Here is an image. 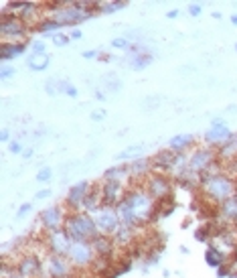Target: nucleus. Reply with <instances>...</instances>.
Instances as JSON below:
<instances>
[{
	"instance_id": "f257e3e1",
	"label": "nucleus",
	"mask_w": 237,
	"mask_h": 278,
	"mask_svg": "<svg viewBox=\"0 0 237 278\" xmlns=\"http://www.w3.org/2000/svg\"><path fill=\"white\" fill-rule=\"evenodd\" d=\"M199 181H201V191H203V195L211 203H215V205H221V203H225L237 195L235 179L229 173H223L219 169V162L215 166H211L207 173L201 175Z\"/></svg>"
},
{
	"instance_id": "f03ea898",
	"label": "nucleus",
	"mask_w": 237,
	"mask_h": 278,
	"mask_svg": "<svg viewBox=\"0 0 237 278\" xmlns=\"http://www.w3.org/2000/svg\"><path fill=\"white\" fill-rule=\"evenodd\" d=\"M98 4L91 0H81V2H57L51 6V18H55L61 27L83 23L94 14H98Z\"/></svg>"
},
{
	"instance_id": "7ed1b4c3",
	"label": "nucleus",
	"mask_w": 237,
	"mask_h": 278,
	"mask_svg": "<svg viewBox=\"0 0 237 278\" xmlns=\"http://www.w3.org/2000/svg\"><path fill=\"white\" fill-rule=\"evenodd\" d=\"M63 230L69 234L73 242H91L100 234L94 215L87 211H69Z\"/></svg>"
},
{
	"instance_id": "20e7f679",
	"label": "nucleus",
	"mask_w": 237,
	"mask_h": 278,
	"mask_svg": "<svg viewBox=\"0 0 237 278\" xmlns=\"http://www.w3.org/2000/svg\"><path fill=\"white\" fill-rule=\"evenodd\" d=\"M124 201L134 209V213L142 221V226L148 224L158 211V203L150 197L148 191L144 189V185H130L126 195H124Z\"/></svg>"
},
{
	"instance_id": "39448f33",
	"label": "nucleus",
	"mask_w": 237,
	"mask_h": 278,
	"mask_svg": "<svg viewBox=\"0 0 237 278\" xmlns=\"http://www.w3.org/2000/svg\"><path fill=\"white\" fill-rule=\"evenodd\" d=\"M219 162L217 157V148L213 146H201L195 148L193 153H189V162H187V173L178 177V179H185V177H201L203 173H207L211 166H215Z\"/></svg>"
},
{
	"instance_id": "423d86ee",
	"label": "nucleus",
	"mask_w": 237,
	"mask_h": 278,
	"mask_svg": "<svg viewBox=\"0 0 237 278\" xmlns=\"http://www.w3.org/2000/svg\"><path fill=\"white\" fill-rule=\"evenodd\" d=\"M29 31L33 29L14 14L0 18V43H25Z\"/></svg>"
},
{
	"instance_id": "0eeeda50",
	"label": "nucleus",
	"mask_w": 237,
	"mask_h": 278,
	"mask_svg": "<svg viewBox=\"0 0 237 278\" xmlns=\"http://www.w3.org/2000/svg\"><path fill=\"white\" fill-rule=\"evenodd\" d=\"M67 258L77 270H87L96 264L98 254H96L94 246H91V242H73Z\"/></svg>"
},
{
	"instance_id": "6e6552de",
	"label": "nucleus",
	"mask_w": 237,
	"mask_h": 278,
	"mask_svg": "<svg viewBox=\"0 0 237 278\" xmlns=\"http://www.w3.org/2000/svg\"><path fill=\"white\" fill-rule=\"evenodd\" d=\"M144 183V189L150 193V197L156 201V203H162V201H169L170 199V193H172V183L169 179L167 173H152Z\"/></svg>"
},
{
	"instance_id": "1a4fd4ad",
	"label": "nucleus",
	"mask_w": 237,
	"mask_h": 278,
	"mask_svg": "<svg viewBox=\"0 0 237 278\" xmlns=\"http://www.w3.org/2000/svg\"><path fill=\"white\" fill-rule=\"evenodd\" d=\"M91 215H94V219H96V226H98L100 234H105V236H112V238H114V234H116V232L120 230V226H122V221H120V217H118L116 207L102 205L98 211H94Z\"/></svg>"
},
{
	"instance_id": "9d476101",
	"label": "nucleus",
	"mask_w": 237,
	"mask_h": 278,
	"mask_svg": "<svg viewBox=\"0 0 237 278\" xmlns=\"http://www.w3.org/2000/svg\"><path fill=\"white\" fill-rule=\"evenodd\" d=\"M45 264V274L49 278H71L75 274V266L69 262L67 256H55V254H47V258L43 260Z\"/></svg>"
},
{
	"instance_id": "9b49d317",
	"label": "nucleus",
	"mask_w": 237,
	"mask_h": 278,
	"mask_svg": "<svg viewBox=\"0 0 237 278\" xmlns=\"http://www.w3.org/2000/svg\"><path fill=\"white\" fill-rule=\"evenodd\" d=\"M67 213H69V209L67 207H61V205H51V207L43 209L39 213V221H41V228L45 230V234L63 230Z\"/></svg>"
},
{
	"instance_id": "f8f14e48",
	"label": "nucleus",
	"mask_w": 237,
	"mask_h": 278,
	"mask_svg": "<svg viewBox=\"0 0 237 278\" xmlns=\"http://www.w3.org/2000/svg\"><path fill=\"white\" fill-rule=\"evenodd\" d=\"M16 272L23 274L25 278H41L45 274V264L36 254L27 252L16 258Z\"/></svg>"
},
{
	"instance_id": "ddd939ff",
	"label": "nucleus",
	"mask_w": 237,
	"mask_h": 278,
	"mask_svg": "<svg viewBox=\"0 0 237 278\" xmlns=\"http://www.w3.org/2000/svg\"><path fill=\"white\" fill-rule=\"evenodd\" d=\"M126 59H128V63H130V67L134 71H142L154 61V55L144 43H134V45L128 47Z\"/></svg>"
},
{
	"instance_id": "4468645a",
	"label": "nucleus",
	"mask_w": 237,
	"mask_h": 278,
	"mask_svg": "<svg viewBox=\"0 0 237 278\" xmlns=\"http://www.w3.org/2000/svg\"><path fill=\"white\" fill-rule=\"evenodd\" d=\"M45 248L49 254H55V256H67L69 254V248L73 244V239L69 238V234L65 230H57V232H49L45 234Z\"/></svg>"
},
{
	"instance_id": "2eb2a0df",
	"label": "nucleus",
	"mask_w": 237,
	"mask_h": 278,
	"mask_svg": "<svg viewBox=\"0 0 237 278\" xmlns=\"http://www.w3.org/2000/svg\"><path fill=\"white\" fill-rule=\"evenodd\" d=\"M100 187H102L103 205H107V207H116L128 191V185H124L120 181H112V179H102Z\"/></svg>"
},
{
	"instance_id": "dca6fc26",
	"label": "nucleus",
	"mask_w": 237,
	"mask_h": 278,
	"mask_svg": "<svg viewBox=\"0 0 237 278\" xmlns=\"http://www.w3.org/2000/svg\"><path fill=\"white\" fill-rule=\"evenodd\" d=\"M91 187H94V185H91L89 181H79V183H75V185H73V187L67 191L65 207H67L69 211H81V209H83V201L87 199Z\"/></svg>"
},
{
	"instance_id": "f3484780",
	"label": "nucleus",
	"mask_w": 237,
	"mask_h": 278,
	"mask_svg": "<svg viewBox=\"0 0 237 278\" xmlns=\"http://www.w3.org/2000/svg\"><path fill=\"white\" fill-rule=\"evenodd\" d=\"M231 136H233L231 128H229L221 118H215L213 124H211V128L205 132V142H207L209 146H217V148H219L221 144H225Z\"/></svg>"
},
{
	"instance_id": "a211bd4d",
	"label": "nucleus",
	"mask_w": 237,
	"mask_h": 278,
	"mask_svg": "<svg viewBox=\"0 0 237 278\" xmlns=\"http://www.w3.org/2000/svg\"><path fill=\"white\" fill-rule=\"evenodd\" d=\"M91 246H94L98 258H112V254L116 252V239L112 236H105V234H98L94 239H91Z\"/></svg>"
},
{
	"instance_id": "6ab92c4d",
	"label": "nucleus",
	"mask_w": 237,
	"mask_h": 278,
	"mask_svg": "<svg viewBox=\"0 0 237 278\" xmlns=\"http://www.w3.org/2000/svg\"><path fill=\"white\" fill-rule=\"evenodd\" d=\"M128 171H130L132 179H138V181L144 179L146 181L154 173V166H152L150 159H134L132 162H128Z\"/></svg>"
},
{
	"instance_id": "aec40b11",
	"label": "nucleus",
	"mask_w": 237,
	"mask_h": 278,
	"mask_svg": "<svg viewBox=\"0 0 237 278\" xmlns=\"http://www.w3.org/2000/svg\"><path fill=\"white\" fill-rule=\"evenodd\" d=\"M116 211H118V217H120V221H122V226L134 228V230L142 228V221L138 219V215L134 213V209H132L130 205H128V203H126L124 199L116 205Z\"/></svg>"
},
{
	"instance_id": "412c9836",
	"label": "nucleus",
	"mask_w": 237,
	"mask_h": 278,
	"mask_svg": "<svg viewBox=\"0 0 237 278\" xmlns=\"http://www.w3.org/2000/svg\"><path fill=\"white\" fill-rule=\"evenodd\" d=\"M174 155H176V153H172L170 148H169V151H160V153H156V155L150 159V160H152V166H154V171H156V173H169V171H172Z\"/></svg>"
},
{
	"instance_id": "4be33fe9",
	"label": "nucleus",
	"mask_w": 237,
	"mask_h": 278,
	"mask_svg": "<svg viewBox=\"0 0 237 278\" xmlns=\"http://www.w3.org/2000/svg\"><path fill=\"white\" fill-rule=\"evenodd\" d=\"M27 51V43H0V59L8 61L14 57H21Z\"/></svg>"
},
{
	"instance_id": "5701e85b",
	"label": "nucleus",
	"mask_w": 237,
	"mask_h": 278,
	"mask_svg": "<svg viewBox=\"0 0 237 278\" xmlns=\"http://www.w3.org/2000/svg\"><path fill=\"white\" fill-rule=\"evenodd\" d=\"M193 144H195L193 134H176V136H172L169 140V148L172 153H187Z\"/></svg>"
},
{
	"instance_id": "b1692460",
	"label": "nucleus",
	"mask_w": 237,
	"mask_h": 278,
	"mask_svg": "<svg viewBox=\"0 0 237 278\" xmlns=\"http://www.w3.org/2000/svg\"><path fill=\"white\" fill-rule=\"evenodd\" d=\"M103 179H112V181H120L124 185L130 187V171H128V164H118V166H112L103 173Z\"/></svg>"
},
{
	"instance_id": "393cba45",
	"label": "nucleus",
	"mask_w": 237,
	"mask_h": 278,
	"mask_svg": "<svg viewBox=\"0 0 237 278\" xmlns=\"http://www.w3.org/2000/svg\"><path fill=\"white\" fill-rule=\"evenodd\" d=\"M217 157H219V160H221V159L235 160L237 159V134H233L225 144H221L217 148Z\"/></svg>"
},
{
	"instance_id": "a878e982",
	"label": "nucleus",
	"mask_w": 237,
	"mask_h": 278,
	"mask_svg": "<svg viewBox=\"0 0 237 278\" xmlns=\"http://www.w3.org/2000/svg\"><path fill=\"white\" fill-rule=\"evenodd\" d=\"M134 238H136V230L134 228H128V226H120V230L114 234V239H116V246H132L134 244Z\"/></svg>"
},
{
	"instance_id": "bb28decb",
	"label": "nucleus",
	"mask_w": 237,
	"mask_h": 278,
	"mask_svg": "<svg viewBox=\"0 0 237 278\" xmlns=\"http://www.w3.org/2000/svg\"><path fill=\"white\" fill-rule=\"evenodd\" d=\"M205 260H207V264L211 266V268H221L225 262V256H223V252L219 250L217 246H209L207 248V252H205Z\"/></svg>"
},
{
	"instance_id": "cd10ccee",
	"label": "nucleus",
	"mask_w": 237,
	"mask_h": 278,
	"mask_svg": "<svg viewBox=\"0 0 237 278\" xmlns=\"http://www.w3.org/2000/svg\"><path fill=\"white\" fill-rule=\"evenodd\" d=\"M49 55L45 53V55H31L29 57V69H33V71H45L47 67H49Z\"/></svg>"
},
{
	"instance_id": "c85d7f7f",
	"label": "nucleus",
	"mask_w": 237,
	"mask_h": 278,
	"mask_svg": "<svg viewBox=\"0 0 237 278\" xmlns=\"http://www.w3.org/2000/svg\"><path fill=\"white\" fill-rule=\"evenodd\" d=\"M61 29V25L55 21V18H51V16H45L43 21L34 27V31H39V33H49V37H53L55 35V31H59Z\"/></svg>"
},
{
	"instance_id": "c756f323",
	"label": "nucleus",
	"mask_w": 237,
	"mask_h": 278,
	"mask_svg": "<svg viewBox=\"0 0 237 278\" xmlns=\"http://www.w3.org/2000/svg\"><path fill=\"white\" fill-rule=\"evenodd\" d=\"M102 81H103V89L105 91H112V94H116V91L122 89V81L118 79L116 73H105V76L102 78Z\"/></svg>"
},
{
	"instance_id": "7c9ffc66",
	"label": "nucleus",
	"mask_w": 237,
	"mask_h": 278,
	"mask_svg": "<svg viewBox=\"0 0 237 278\" xmlns=\"http://www.w3.org/2000/svg\"><path fill=\"white\" fill-rule=\"evenodd\" d=\"M122 8H126L124 0H114V2H100L98 4V12H118Z\"/></svg>"
},
{
	"instance_id": "2f4dec72",
	"label": "nucleus",
	"mask_w": 237,
	"mask_h": 278,
	"mask_svg": "<svg viewBox=\"0 0 237 278\" xmlns=\"http://www.w3.org/2000/svg\"><path fill=\"white\" fill-rule=\"evenodd\" d=\"M142 151H144V144H134V146H130V148H126V151H122L120 155H118V160H130V159H134V157H140L142 155Z\"/></svg>"
},
{
	"instance_id": "473e14b6",
	"label": "nucleus",
	"mask_w": 237,
	"mask_h": 278,
	"mask_svg": "<svg viewBox=\"0 0 237 278\" xmlns=\"http://www.w3.org/2000/svg\"><path fill=\"white\" fill-rule=\"evenodd\" d=\"M59 94H65L69 98H77V87L73 85L69 79H61L59 81Z\"/></svg>"
},
{
	"instance_id": "72a5a7b5",
	"label": "nucleus",
	"mask_w": 237,
	"mask_h": 278,
	"mask_svg": "<svg viewBox=\"0 0 237 278\" xmlns=\"http://www.w3.org/2000/svg\"><path fill=\"white\" fill-rule=\"evenodd\" d=\"M51 177H53L51 166H41V169L36 171V175H34V181L39 183V185H47L51 181Z\"/></svg>"
},
{
	"instance_id": "f704fd0d",
	"label": "nucleus",
	"mask_w": 237,
	"mask_h": 278,
	"mask_svg": "<svg viewBox=\"0 0 237 278\" xmlns=\"http://www.w3.org/2000/svg\"><path fill=\"white\" fill-rule=\"evenodd\" d=\"M47 53V45L43 39H33L31 41V55H45Z\"/></svg>"
},
{
	"instance_id": "c9c22d12",
	"label": "nucleus",
	"mask_w": 237,
	"mask_h": 278,
	"mask_svg": "<svg viewBox=\"0 0 237 278\" xmlns=\"http://www.w3.org/2000/svg\"><path fill=\"white\" fill-rule=\"evenodd\" d=\"M51 41H53L55 47H65V45L71 41V37H69V35H63V33H55V35L51 37Z\"/></svg>"
},
{
	"instance_id": "e433bc0d",
	"label": "nucleus",
	"mask_w": 237,
	"mask_h": 278,
	"mask_svg": "<svg viewBox=\"0 0 237 278\" xmlns=\"http://www.w3.org/2000/svg\"><path fill=\"white\" fill-rule=\"evenodd\" d=\"M130 45H132V43L128 41V37H126V35L112 39V47H114V49H126V51H128V47H130Z\"/></svg>"
},
{
	"instance_id": "4c0bfd02",
	"label": "nucleus",
	"mask_w": 237,
	"mask_h": 278,
	"mask_svg": "<svg viewBox=\"0 0 237 278\" xmlns=\"http://www.w3.org/2000/svg\"><path fill=\"white\" fill-rule=\"evenodd\" d=\"M59 81H61V79H55V78L47 81L45 89H47V94H49V96H57V94H59Z\"/></svg>"
},
{
	"instance_id": "58836bf2",
	"label": "nucleus",
	"mask_w": 237,
	"mask_h": 278,
	"mask_svg": "<svg viewBox=\"0 0 237 278\" xmlns=\"http://www.w3.org/2000/svg\"><path fill=\"white\" fill-rule=\"evenodd\" d=\"M31 211H33V203H31V201L23 203V205L16 209V219H23V217H27Z\"/></svg>"
},
{
	"instance_id": "ea45409f",
	"label": "nucleus",
	"mask_w": 237,
	"mask_h": 278,
	"mask_svg": "<svg viewBox=\"0 0 237 278\" xmlns=\"http://www.w3.org/2000/svg\"><path fill=\"white\" fill-rule=\"evenodd\" d=\"M8 153H10V155H23V153H25V148H23L21 140H10V144H8Z\"/></svg>"
},
{
	"instance_id": "a19ab883",
	"label": "nucleus",
	"mask_w": 237,
	"mask_h": 278,
	"mask_svg": "<svg viewBox=\"0 0 237 278\" xmlns=\"http://www.w3.org/2000/svg\"><path fill=\"white\" fill-rule=\"evenodd\" d=\"M14 73H16V69H14V67L4 65L2 69H0V78H2V79H8V78H12V76H14Z\"/></svg>"
},
{
	"instance_id": "79ce46f5",
	"label": "nucleus",
	"mask_w": 237,
	"mask_h": 278,
	"mask_svg": "<svg viewBox=\"0 0 237 278\" xmlns=\"http://www.w3.org/2000/svg\"><path fill=\"white\" fill-rule=\"evenodd\" d=\"M83 57H85V59H100V57H102V51H98V49L83 51Z\"/></svg>"
},
{
	"instance_id": "37998d69",
	"label": "nucleus",
	"mask_w": 237,
	"mask_h": 278,
	"mask_svg": "<svg viewBox=\"0 0 237 278\" xmlns=\"http://www.w3.org/2000/svg\"><path fill=\"white\" fill-rule=\"evenodd\" d=\"M201 12H203V6H201L199 2H195V4H189V14H191V16H199Z\"/></svg>"
},
{
	"instance_id": "c03bdc74",
	"label": "nucleus",
	"mask_w": 237,
	"mask_h": 278,
	"mask_svg": "<svg viewBox=\"0 0 237 278\" xmlns=\"http://www.w3.org/2000/svg\"><path fill=\"white\" fill-rule=\"evenodd\" d=\"M105 118V110H94V112H91V120L94 122H102Z\"/></svg>"
},
{
	"instance_id": "a18cd8bd",
	"label": "nucleus",
	"mask_w": 237,
	"mask_h": 278,
	"mask_svg": "<svg viewBox=\"0 0 237 278\" xmlns=\"http://www.w3.org/2000/svg\"><path fill=\"white\" fill-rule=\"evenodd\" d=\"M47 197H51V189H41V191L34 193V199H36V201H43V199H47Z\"/></svg>"
},
{
	"instance_id": "49530a36",
	"label": "nucleus",
	"mask_w": 237,
	"mask_h": 278,
	"mask_svg": "<svg viewBox=\"0 0 237 278\" xmlns=\"http://www.w3.org/2000/svg\"><path fill=\"white\" fill-rule=\"evenodd\" d=\"M156 106H160V98H148V102H144V108H148V110H152V108H156Z\"/></svg>"
},
{
	"instance_id": "de8ad7c7",
	"label": "nucleus",
	"mask_w": 237,
	"mask_h": 278,
	"mask_svg": "<svg viewBox=\"0 0 237 278\" xmlns=\"http://www.w3.org/2000/svg\"><path fill=\"white\" fill-rule=\"evenodd\" d=\"M69 37H71V41H79L81 37H83V33H81L79 29H73V31L69 33Z\"/></svg>"
},
{
	"instance_id": "09e8293b",
	"label": "nucleus",
	"mask_w": 237,
	"mask_h": 278,
	"mask_svg": "<svg viewBox=\"0 0 237 278\" xmlns=\"http://www.w3.org/2000/svg\"><path fill=\"white\" fill-rule=\"evenodd\" d=\"M0 140H2V142L10 140V130H8V128H2V132H0Z\"/></svg>"
},
{
	"instance_id": "8fccbe9b",
	"label": "nucleus",
	"mask_w": 237,
	"mask_h": 278,
	"mask_svg": "<svg viewBox=\"0 0 237 278\" xmlns=\"http://www.w3.org/2000/svg\"><path fill=\"white\" fill-rule=\"evenodd\" d=\"M96 100L103 102V100H105V91H102V89H96Z\"/></svg>"
},
{
	"instance_id": "3c124183",
	"label": "nucleus",
	"mask_w": 237,
	"mask_h": 278,
	"mask_svg": "<svg viewBox=\"0 0 237 278\" xmlns=\"http://www.w3.org/2000/svg\"><path fill=\"white\" fill-rule=\"evenodd\" d=\"M178 14H180V12H178V8H172V10H169V12H167V18H176Z\"/></svg>"
},
{
	"instance_id": "603ef678",
	"label": "nucleus",
	"mask_w": 237,
	"mask_h": 278,
	"mask_svg": "<svg viewBox=\"0 0 237 278\" xmlns=\"http://www.w3.org/2000/svg\"><path fill=\"white\" fill-rule=\"evenodd\" d=\"M31 157H33V148H25V153H23V159H27V160H29Z\"/></svg>"
},
{
	"instance_id": "864d4df0",
	"label": "nucleus",
	"mask_w": 237,
	"mask_h": 278,
	"mask_svg": "<svg viewBox=\"0 0 237 278\" xmlns=\"http://www.w3.org/2000/svg\"><path fill=\"white\" fill-rule=\"evenodd\" d=\"M8 278H25V276H23V274H18V272H16V270H14V272H12V274H10V276H8Z\"/></svg>"
},
{
	"instance_id": "5fc2aeb1",
	"label": "nucleus",
	"mask_w": 237,
	"mask_h": 278,
	"mask_svg": "<svg viewBox=\"0 0 237 278\" xmlns=\"http://www.w3.org/2000/svg\"><path fill=\"white\" fill-rule=\"evenodd\" d=\"M231 25H235V27H237V12L231 16Z\"/></svg>"
},
{
	"instance_id": "6e6d98bb",
	"label": "nucleus",
	"mask_w": 237,
	"mask_h": 278,
	"mask_svg": "<svg viewBox=\"0 0 237 278\" xmlns=\"http://www.w3.org/2000/svg\"><path fill=\"white\" fill-rule=\"evenodd\" d=\"M235 51H237V43H235Z\"/></svg>"
}]
</instances>
